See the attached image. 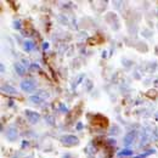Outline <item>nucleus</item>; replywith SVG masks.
Wrapping results in <instances>:
<instances>
[{"label":"nucleus","instance_id":"dca6fc26","mask_svg":"<svg viewBox=\"0 0 158 158\" xmlns=\"http://www.w3.org/2000/svg\"><path fill=\"white\" fill-rule=\"evenodd\" d=\"M108 142H110L111 145H114V143H116V140H108Z\"/></svg>","mask_w":158,"mask_h":158},{"label":"nucleus","instance_id":"ddd939ff","mask_svg":"<svg viewBox=\"0 0 158 158\" xmlns=\"http://www.w3.org/2000/svg\"><path fill=\"white\" fill-rule=\"evenodd\" d=\"M22 63H24V67H28V66H29V62H28V60H26V59L22 60Z\"/></svg>","mask_w":158,"mask_h":158},{"label":"nucleus","instance_id":"20e7f679","mask_svg":"<svg viewBox=\"0 0 158 158\" xmlns=\"http://www.w3.org/2000/svg\"><path fill=\"white\" fill-rule=\"evenodd\" d=\"M1 91H2L4 94H6V95H11V96H15V95L19 94L17 89L14 88V86H11V85H9V84L1 85Z\"/></svg>","mask_w":158,"mask_h":158},{"label":"nucleus","instance_id":"0eeeda50","mask_svg":"<svg viewBox=\"0 0 158 158\" xmlns=\"http://www.w3.org/2000/svg\"><path fill=\"white\" fill-rule=\"evenodd\" d=\"M15 71H16V73L19 74V76H24V73H26V67L22 64V63H15Z\"/></svg>","mask_w":158,"mask_h":158},{"label":"nucleus","instance_id":"f3484780","mask_svg":"<svg viewBox=\"0 0 158 158\" xmlns=\"http://www.w3.org/2000/svg\"><path fill=\"white\" fill-rule=\"evenodd\" d=\"M24 146H28V143H27V141H23V143H22V147H24Z\"/></svg>","mask_w":158,"mask_h":158},{"label":"nucleus","instance_id":"f03ea898","mask_svg":"<svg viewBox=\"0 0 158 158\" xmlns=\"http://www.w3.org/2000/svg\"><path fill=\"white\" fill-rule=\"evenodd\" d=\"M21 89L23 91H26V93H32V91L35 90V83L33 80H29V79L23 80L21 83Z\"/></svg>","mask_w":158,"mask_h":158},{"label":"nucleus","instance_id":"7ed1b4c3","mask_svg":"<svg viewBox=\"0 0 158 158\" xmlns=\"http://www.w3.org/2000/svg\"><path fill=\"white\" fill-rule=\"evenodd\" d=\"M24 113H26L27 119H28L32 124H37L40 120V114L38 112H34V111H31V110H26Z\"/></svg>","mask_w":158,"mask_h":158},{"label":"nucleus","instance_id":"9b49d317","mask_svg":"<svg viewBox=\"0 0 158 158\" xmlns=\"http://www.w3.org/2000/svg\"><path fill=\"white\" fill-rule=\"evenodd\" d=\"M151 153H155V150H151V151H147L146 153H143V155H141V156H138L136 158H145V157H147L148 155H151Z\"/></svg>","mask_w":158,"mask_h":158},{"label":"nucleus","instance_id":"6e6552de","mask_svg":"<svg viewBox=\"0 0 158 158\" xmlns=\"http://www.w3.org/2000/svg\"><path fill=\"white\" fill-rule=\"evenodd\" d=\"M29 101L31 102H33V103H37V105H40L43 101H44V99L40 96V95H38V94H35V95H32L31 98H29Z\"/></svg>","mask_w":158,"mask_h":158},{"label":"nucleus","instance_id":"2eb2a0df","mask_svg":"<svg viewBox=\"0 0 158 158\" xmlns=\"http://www.w3.org/2000/svg\"><path fill=\"white\" fill-rule=\"evenodd\" d=\"M49 49V44L48 43H44L43 44V50H48Z\"/></svg>","mask_w":158,"mask_h":158},{"label":"nucleus","instance_id":"a211bd4d","mask_svg":"<svg viewBox=\"0 0 158 158\" xmlns=\"http://www.w3.org/2000/svg\"><path fill=\"white\" fill-rule=\"evenodd\" d=\"M156 118H157V120H158V113H157V116H156Z\"/></svg>","mask_w":158,"mask_h":158},{"label":"nucleus","instance_id":"4468645a","mask_svg":"<svg viewBox=\"0 0 158 158\" xmlns=\"http://www.w3.org/2000/svg\"><path fill=\"white\" fill-rule=\"evenodd\" d=\"M31 67H32L33 69H39V66H38L37 63H32V64H31Z\"/></svg>","mask_w":158,"mask_h":158},{"label":"nucleus","instance_id":"423d86ee","mask_svg":"<svg viewBox=\"0 0 158 158\" xmlns=\"http://www.w3.org/2000/svg\"><path fill=\"white\" fill-rule=\"evenodd\" d=\"M136 131L135 130H133V131H129V133H127L125 134V136L123 139V142L128 146V145H131L134 141H135V139H136Z\"/></svg>","mask_w":158,"mask_h":158},{"label":"nucleus","instance_id":"39448f33","mask_svg":"<svg viewBox=\"0 0 158 158\" xmlns=\"http://www.w3.org/2000/svg\"><path fill=\"white\" fill-rule=\"evenodd\" d=\"M6 139L9 140V141H15L16 139L19 138V131H17V129L16 128H14V127H11V128H9L7 130H6Z\"/></svg>","mask_w":158,"mask_h":158},{"label":"nucleus","instance_id":"f8f14e48","mask_svg":"<svg viewBox=\"0 0 158 158\" xmlns=\"http://www.w3.org/2000/svg\"><path fill=\"white\" fill-rule=\"evenodd\" d=\"M14 27H15L16 29H20V28H21V22H20V21H15V22H14Z\"/></svg>","mask_w":158,"mask_h":158},{"label":"nucleus","instance_id":"9d476101","mask_svg":"<svg viewBox=\"0 0 158 158\" xmlns=\"http://www.w3.org/2000/svg\"><path fill=\"white\" fill-rule=\"evenodd\" d=\"M118 156H133V151L131 150H122L118 153Z\"/></svg>","mask_w":158,"mask_h":158},{"label":"nucleus","instance_id":"f257e3e1","mask_svg":"<svg viewBox=\"0 0 158 158\" xmlns=\"http://www.w3.org/2000/svg\"><path fill=\"white\" fill-rule=\"evenodd\" d=\"M61 142L64 143V145H68V146H73V145H78L79 143V139L74 135H63L60 138Z\"/></svg>","mask_w":158,"mask_h":158},{"label":"nucleus","instance_id":"1a4fd4ad","mask_svg":"<svg viewBox=\"0 0 158 158\" xmlns=\"http://www.w3.org/2000/svg\"><path fill=\"white\" fill-rule=\"evenodd\" d=\"M23 49H24L26 51H32V50L34 49V43L31 41V40H26L24 44H23Z\"/></svg>","mask_w":158,"mask_h":158}]
</instances>
